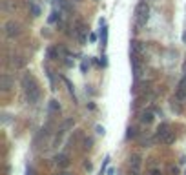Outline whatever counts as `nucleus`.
<instances>
[{"mask_svg": "<svg viewBox=\"0 0 186 175\" xmlns=\"http://www.w3.org/2000/svg\"><path fill=\"white\" fill-rule=\"evenodd\" d=\"M106 173H108V175H113V173H115V170H113V168H109V170H108Z\"/></svg>", "mask_w": 186, "mask_h": 175, "instance_id": "cd10ccee", "label": "nucleus"}, {"mask_svg": "<svg viewBox=\"0 0 186 175\" xmlns=\"http://www.w3.org/2000/svg\"><path fill=\"white\" fill-rule=\"evenodd\" d=\"M73 126H75V120H73V119H66L64 122H62L60 131H59V133H68L70 130H73Z\"/></svg>", "mask_w": 186, "mask_h": 175, "instance_id": "2eb2a0df", "label": "nucleus"}, {"mask_svg": "<svg viewBox=\"0 0 186 175\" xmlns=\"http://www.w3.org/2000/svg\"><path fill=\"white\" fill-rule=\"evenodd\" d=\"M153 2H157V0H153Z\"/></svg>", "mask_w": 186, "mask_h": 175, "instance_id": "72a5a7b5", "label": "nucleus"}, {"mask_svg": "<svg viewBox=\"0 0 186 175\" xmlns=\"http://www.w3.org/2000/svg\"><path fill=\"white\" fill-rule=\"evenodd\" d=\"M27 8H29V15L33 18H37V17L42 15V9H40L38 4H35V0H27Z\"/></svg>", "mask_w": 186, "mask_h": 175, "instance_id": "6e6552de", "label": "nucleus"}, {"mask_svg": "<svg viewBox=\"0 0 186 175\" xmlns=\"http://www.w3.org/2000/svg\"><path fill=\"white\" fill-rule=\"evenodd\" d=\"M141 168H142V157L139 153H133L130 157V175H141Z\"/></svg>", "mask_w": 186, "mask_h": 175, "instance_id": "39448f33", "label": "nucleus"}, {"mask_svg": "<svg viewBox=\"0 0 186 175\" xmlns=\"http://www.w3.org/2000/svg\"><path fill=\"white\" fill-rule=\"evenodd\" d=\"M0 88H2L4 93H8L11 88H13V82H11L9 75H2V77H0Z\"/></svg>", "mask_w": 186, "mask_h": 175, "instance_id": "9b49d317", "label": "nucleus"}, {"mask_svg": "<svg viewBox=\"0 0 186 175\" xmlns=\"http://www.w3.org/2000/svg\"><path fill=\"white\" fill-rule=\"evenodd\" d=\"M18 9V4L15 2V0H4L2 2V11L6 13H15Z\"/></svg>", "mask_w": 186, "mask_h": 175, "instance_id": "9d476101", "label": "nucleus"}, {"mask_svg": "<svg viewBox=\"0 0 186 175\" xmlns=\"http://www.w3.org/2000/svg\"><path fill=\"white\" fill-rule=\"evenodd\" d=\"M175 99L179 102H186V75H183V78L177 84V91H175Z\"/></svg>", "mask_w": 186, "mask_h": 175, "instance_id": "0eeeda50", "label": "nucleus"}, {"mask_svg": "<svg viewBox=\"0 0 186 175\" xmlns=\"http://www.w3.org/2000/svg\"><path fill=\"white\" fill-rule=\"evenodd\" d=\"M57 175H71L70 172H62V173H57Z\"/></svg>", "mask_w": 186, "mask_h": 175, "instance_id": "2f4dec72", "label": "nucleus"}, {"mask_svg": "<svg viewBox=\"0 0 186 175\" xmlns=\"http://www.w3.org/2000/svg\"><path fill=\"white\" fill-rule=\"evenodd\" d=\"M64 82H66V86H68V90H70V93H73V95H75V88H73V84H71L68 78H64Z\"/></svg>", "mask_w": 186, "mask_h": 175, "instance_id": "5701e85b", "label": "nucleus"}, {"mask_svg": "<svg viewBox=\"0 0 186 175\" xmlns=\"http://www.w3.org/2000/svg\"><path fill=\"white\" fill-rule=\"evenodd\" d=\"M170 130H171V128H170V124H168V122H162L159 128H157V140H161V139H162L164 135H166V133H168Z\"/></svg>", "mask_w": 186, "mask_h": 175, "instance_id": "ddd939ff", "label": "nucleus"}, {"mask_svg": "<svg viewBox=\"0 0 186 175\" xmlns=\"http://www.w3.org/2000/svg\"><path fill=\"white\" fill-rule=\"evenodd\" d=\"M55 6H57V9H60L62 13L70 11V2H68V0H55Z\"/></svg>", "mask_w": 186, "mask_h": 175, "instance_id": "dca6fc26", "label": "nucleus"}, {"mask_svg": "<svg viewBox=\"0 0 186 175\" xmlns=\"http://www.w3.org/2000/svg\"><path fill=\"white\" fill-rule=\"evenodd\" d=\"M183 69H184V75H186V62H184V68Z\"/></svg>", "mask_w": 186, "mask_h": 175, "instance_id": "473e14b6", "label": "nucleus"}, {"mask_svg": "<svg viewBox=\"0 0 186 175\" xmlns=\"http://www.w3.org/2000/svg\"><path fill=\"white\" fill-rule=\"evenodd\" d=\"M148 20H150V6L148 2H139L135 6V28L137 31H139L141 28H144V26L148 24Z\"/></svg>", "mask_w": 186, "mask_h": 175, "instance_id": "f03ea898", "label": "nucleus"}, {"mask_svg": "<svg viewBox=\"0 0 186 175\" xmlns=\"http://www.w3.org/2000/svg\"><path fill=\"white\" fill-rule=\"evenodd\" d=\"M183 42H184V44H186V31H184V33H183Z\"/></svg>", "mask_w": 186, "mask_h": 175, "instance_id": "7c9ffc66", "label": "nucleus"}, {"mask_svg": "<svg viewBox=\"0 0 186 175\" xmlns=\"http://www.w3.org/2000/svg\"><path fill=\"white\" fill-rule=\"evenodd\" d=\"M57 57H59V49L47 48V58H57Z\"/></svg>", "mask_w": 186, "mask_h": 175, "instance_id": "412c9836", "label": "nucleus"}, {"mask_svg": "<svg viewBox=\"0 0 186 175\" xmlns=\"http://www.w3.org/2000/svg\"><path fill=\"white\" fill-rule=\"evenodd\" d=\"M91 144H93L91 139H84V140H82V148H84V150H89V148H91Z\"/></svg>", "mask_w": 186, "mask_h": 175, "instance_id": "4be33fe9", "label": "nucleus"}, {"mask_svg": "<svg viewBox=\"0 0 186 175\" xmlns=\"http://www.w3.org/2000/svg\"><path fill=\"white\" fill-rule=\"evenodd\" d=\"M150 175H161V172H159V170H153V172H151Z\"/></svg>", "mask_w": 186, "mask_h": 175, "instance_id": "c756f323", "label": "nucleus"}, {"mask_svg": "<svg viewBox=\"0 0 186 175\" xmlns=\"http://www.w3.org/2000/svg\"><path fill=\"white\" fill-rule=\"evenodd\" d=\"M128 139H132V137H135V128H128V135H126Z\"/></svg>", "mask_w": 186, "mask_h": 175, "instance_id": "393cba45", "label": "nucleus"}, {"mask_svg": "<svg viewBox=\"0 0 186 175\" xmlns=\"http://www.w3.org/2000/svg\"><path fill=\"white\" fill-rule=\"evenodd\" d=\"M88 38H89V42H91V44H93V42H97V35H95V33H89V37H88Z\"/></svg>", "mask_w": 186, "mask_h": 175, "instance_id": "bb28decb", "label": "nucleus"}, {"mask_svg": "<svg viewBox=\"0 0 186 175\" xmlns=\"http://www.w3.org/2000/svg\"><path fill=\"white\" fill-rule=\"evenodd\" d=\"M4 33L8 38H18L22 35V26L15 20H8V22L4 24Z\"/></svg>", "mask_w": 186, "mask_h": 175, "instance_id": "20e7f679", "label": "nucleus"}, {"mask_svg": "<svg viewBox=\"0 0 186 175\" xmlns=\"http://www.w3.org/2000/svg\"><path fill=\"white\" fill-rule=\"evenodd\" d=\"M132 71H133V77L139 80V78H141V73H142V64H141V60H133V62H132Z\"/></svg>", "mask_w": 186, "mask_h": 175, "instance_id": "f8f14e48", "label": "nucleus"}, {"mask_svg": "<svg viewBox=\"0 0 186 175\" xmlns=\"http://www.w3.org/2000/svg\"><path fill=\"white\" fill-rule=\"evenodd\" d=\"M142 57V44L139 40H132V44H130V58L133 60H141Z\"/></svg>", "mask_w": 186, "mask_h": 175, "instance_id": "423d86ee", "label": "nucleus"}, {"mask_svg": "<svg viewBox=\"0 0 186 175\" xmlns=\"http://www.w3.org/2000/svg\"><path fill=\"white\" fill-rule=\"evenodd\" d=\"M95 130H97V133H99V135H104V133H106V130H104V126H97V128H95Z\"/></svg>", "mask_w": 186, "mask_h": 175, "instance_id": "b1692460", "label": "nucleus"}, {"mask_svg": "<svg viewBox=\"0 0 186 175\" xmlns=\"http://www.w3.org/2000/svg\"><path fill=\"white\" fill-rule=\"evenodd\" d=\"M99 37H100V42H102V48L108 44V28L106 26H100V33H99Z\"/></svg>", "mask_w": 186, "mask_h": 175, "instance_id": "a211bd4d", "label": "nucleus"}, {"mask_svg": "<svg viewBox=\"0 0 186 175\" xmlns=\"http://www.w3.org/2000/svg\"><path fill=\"white\" fill-rule=\"evenodd\" d=\"M60 9H53L51 11V15H49V18H47V22L49 24H59V20H60Z\"/></svg>", "mask_w": 186, "mask_h": 175, "instance_id": "f3484780", "label": "nucleus"}, {"mask_svg": "<svg viewBox=\"0 0 186 175\" xmlns=\"http://www.w3.org/2000/svg\"><path fill=\"white\" fill-rule=\"evenodd\" d=\"M73 33H75V37H77V40H79L80 44H86V38H88L89 35H88V26L84 24V20H80V18L75 20Z\"/></svg>", "mask_w": 186, "mask_h": 175, "instance_id": "7ed1b4c3", "label": "nucleus"}, {"mask_svg": "<svg viewBox=\"0 0 186 175\" xmlns=\"http://www.w3.org/2000/svg\"><path fill=\"white\" fill-rule=\"evenodd\" d=\"M80 71H82V73H86V71H88V62H86V60L80 64Z\"/></svg>", "mask_w": 186, "mask_h": 175, "instance_id": "a878e982", "label": "nucleus"}, {"mask_svg": "<svg viewBox=\"0 0 186 175\" xmlns=\"http://www.w3.org/2000/svg\"><path fill=\"white\" fill-rule=\"evenodd\" d=\"M47 111H49L51 115H55V113H59V111H60V104H59V100L51 99L49 102H47Z\"/></svg>", "mask_w": 186, "mask_h": 175, "instance_id": "4468645a", "label": "nucleus"}, {"mask_svg": "<svg viewBox=\"0 0 186 175\" xmlns=\"http://www.w3.org/2000/svg\"><path fill=\"white\" fill-rule=\"evenodd\" d=\"M55 164L59 168H68L70 166V157L66 153H59V155H55Z\"/></svg>", "mask_w": 186, "mask_h": 175, "instance_id": "1a4fd4ad", "label": "nucleus"}, {"mask_svg": "<svg viewBox=\"0 0 186 175\" xmlns=\"http://www.w3.org/2000/svg\"><path fill=\"white\" fill-rule=\"evenodd\" d=\"M22 88H24V93L27 100H29L31 104H35L40 100V88L37 84V80L33 78L31 75H24L22 77Z\"/></svg>", "mask_w": 186, "mask_h": 175, "instance_id": "f257e3e1", "label": "nucleus"}, {"mask_svg": "<svg viewBox=\"0 0 186 175\" xmlns=\"http://www.w3.org/2000/svg\"><path fill=\"white\" fill-rule=\"evenodd\" d=\"M141 120L144 124H151V122H153V113H151V111H144L141 115Z\"/></svg>", "mask_w": 186, "mask_h": 175, "instance_id": "aec40b11", "label": "nucleus"}, {"mask_svg": "<svg viewBox=\"0 0 186 175\" xmlns=\"http://www.w3.org/2000/svg\"><path fill=\"white\" fill-rule=\"evenodd\" d=\"M173 140H175V133L170 130V131L166 133V135H164V137H162V139L159 140V142H162V144H171V142H173Z\"/></svg>", "mask_w": 186, "mask_h": 175, "instance_id": "6ab92c4d", "label": "nucleus"}, {"mask_svg": "<svg viewBox=\"0 0 186 175\" xmlns=\"http://www.w3.org/2000/svg\"><path fill=\"white\" fill-rule=\"evenodd\" d=\"M26 175H33V170H31V168H27V170H26Z\"/></svg>", "mask_w": 186, "mask_h": 175, "instance_id": "c85d7f7f", "label": "nucleus"}]
</instances>
